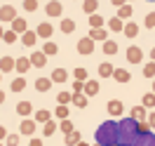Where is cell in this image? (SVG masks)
<instances>
[{
	"label": "cell",
	"mask_w": 155,
	"mask_h": 146,
	"mask_svg": "<svg viewBox=\"0 0 155 146\" xmlns=\"http://www.w3.org/2000/svg\"><path fill=\"white\" fill-rule=\"evenodd\" d=\"M139 123L134 118H120L117 120V146H134L139 139Z\"/></svg>",
	"instance_id": "cell-1"
},
{
	"label": "cell",
	"mask_w": 155,
	"mask_h": 146,
	"mask_svg": "<svg viewBox=\"0 0 155 146\" xmlns=\"http://www.w3.org/2000/svg\"><path fill=\"white\" fill-rule=\"evenodd\" d=\"M94 139H97V144H101V146L117 144V120L101 123V125L97 127V132H94Z\"/></svg>",
	"instance_id": "cell-2"
},
{
	"label": "cell",
	"mask_w": 155,
	"mask_h": 146,
	"mask_svg": "<svg viewBox=\"0 0 155 146\" xmlns=\"http://www.w3.org/2000/svg\"><path fill=\"white\" fill-rule=\"evenodd\" d=\"M141 59H143V49L132 45V47H127V61L129 64H141Z\"/></svg>",
	"instance_id": "cell-3"
},
{
	"label": "cell",
	"mask_w": 155,
	"mask_h": 146,
	"mask_svg": "<svg viewBox=\"0 0 155 146\" xmlns=\"http://www.w3.org/2000/svg\"><path fill=\"white\" fill-rule=\"evenodd\" d=\"M31 66H35V68H42V66H47V54L40 49V52H31Z\"/></svg>",
	"instance_id": "cell-4"
},
{
	"label": "cell",
	"mask_w": 155,
	"mask_h": 146,
	"mask_svg": "<svg viewBox=\"0 0 155 146\" xmlns=\"http://www.w3.org/2000/svg\"><path fill=\"white\" fill-rule=\"evenodd\" d=\"M78 52H80V54H92V52H94V40L89 38H80L78 40Z\"/></svg>",
	"instance_id": "cell-5"
},
{
	"label": "cell",
	"mask_w": 155,
	"mask_h": 146,
	"mask_svg": "<svg viewBox=\"0 0 155 146\" xmlns=\"http://www.w3.org/2000/svg\"><path fill=\"white\" fill-rule=\"evenodd\" d=\"M122 111H125V104H122V101H117V99H110V101H108V113L113 118H122Z\"/></svg>",
	"instance_id": "cell-6"
},
{
	"label": "cell",
	"mask_w": 155,
	"mask_h": 146,
	"mask_svg": "<svg viewBox=\"0 0 155 146\" xmlns=\"http://www.w3.org/2000/svg\"><path fill=\"white\" fill-rule=\"evenodd\" d=\"M17 19V10L12 5H2L0 7V21H14Z\"/></svg>",
	"instance_id": "cell-7"
},
{
	"label": "cell",
	"mask_w": 155,
	"mask_h": 146,
	"mask_svg": "<svg viewBox=\"0 0 155 146\" xmlns=\"http://www.w3.org/2000/svg\"><path fill=\"white\" fill-rule=\"evenodd\" d=\"M134 146H155V132H143V134H139V139L134 141Z\"/></svg>",
	"instance_id": "cell-8"
},
{
	"label": "cell",
	"mask_w": 155,
	"mask_h": 146,
	"mask_svg": "<svg viewBox=\"0 0 155 146\" xmlns=\"http://www.w3.org/2000/svg\"><path fill=\"white\" fill-rule=\"evenodd\" d=\"M19 132H21V134L33 137V134H35V123L28 120V118H24V120H21V125H19Z\"/></svg>",
	"instance_id": "cell-9"
},
{
	"label": "cell",
	"mask_w": 155,
	"mask_h": 146,
	"mask_svg": "<svg viewBox=\"0 0 155 146\" xmlns=\"http://www.w3.org/2000/svg\"><path fill=\"white\" fill-rule=\"evenodd\" d=\"M45 12H47V17H61V2L49 0L47 5H45Z\"/></svg>",
	"instance_id": "cell-10"
},
{
	"label": "cell",
	"mask_w": 155,
	"mask_h": 146,
	"mask_svg": "<svg viewBox=\"0 0 155 146\" xmlns=\"http://www.w3.org/2000/svg\"><path fill=\"white\" fill-rule=\"evenodd\" d=\"M35 40H38V33H35V31H26V33H21V45H24V47H33Z\"/></svg>",
	"instance_id": "cell-11"
},
{
	"label": "cell",
	"mask_w": 155,
	"mask_h": 146,
	"mask_svg": "<svg viewBox=\"0 0 155 146\" xmlns=\"http://www.w3.org/2000/svg\"><path fill=\"white\" fill-rule=\"evenodd\" d=\"M89 38L94 40V42H97V40L99 42H106L108 40V29H92L89 31Z\"/></svg>",
	"instance_id": "cell-12"
},
{
	"label": "cell",
	"mask_w": 155,
	"mask_h": 146,
	"mask_svg": "<svg viewBox=\"0 0 155 146\" xmlns=\"http://www.w3.org/2000/svg\"><path fill=\"white\" fill-rule=\"evenodd\" d=\"M14 66H17V59H12V57L0 59V73H10V71H14Z\"/></svg>",
	"instance_id": "cell-13"
},
{
	"label": "cell",
	"mask_w": 155,
	"mask_h": 146,
	"mask_svg": "<svg viewBox=\"0 0 155 146\" xmlns=\"http://www.w3.org/2000/svg\"><path fill=\"white\" fill-rule=\"evenodd\" d=\"M52 24H49V21H42V24H40L38 26V31H35V33H38V38H45V40H49V36H52Z\"/></svg>",
	"instance_id": "cell-14"
},
{
	"label": "cell",
	"mask_w": 155,
	"mask_h": 146,
	"mask_svg": "<svg viewBox=\"0 0 155 146\" xmlns=\"http://www.w3.org/2000/svg\"><path fill=\"white\" fill-rule=\"evenodd\" d=\"M17 113H19L21 118H28L31 113H33V104H31V101H19V104H17Z\"/></svg>",
	"instance_id": "cell-15"
},
{
	"label": "cell",
	"mask_w": 155,
	"mask_h": 146,
	"mask_svg": "<svg viewBox=\"0 0 155 146\" xmlns=\"http://www.w3.org/2000/svg\"><path fill=\"white\" fill-rule=\"evenodd\" d=\"M28 68H31V59H28V57H19V59H17L14 71H19L21 76H24V73H28Z\"/></svg>",
	"instance_id": "cell-16"
},
{
	"label": "cell",
	"mask_w": 155,
	"mask_h": 146,
	"mask_svg": "<svg viewBox=\"0 0 155 146\" xmlns=\"http://www.w3.org/2000/svg\"><path fill=\"white\" fill-rule=\"evenodd\" d=\"M66 78H68V71L66 68H54L52 71V83H66Z\"/></svg>",
	"instance_id": "cell-17"
},
{
	"label": "cell",
	"mask_w": 155,
	"mask_h": 146,
	"mask_svg": "<svg viewBox=\"0 0 155 146\" xmlns=\"http://www.w3.org/2000/svg\"><path fill=\"white\" fill-rule=\"evenodd\" d=\"M97 10H99V0H85V2H82V12L89 14V17L97 14Z\"/></svg>",
	"instance_id": "cell-18"
},
{
	"label": "cell",
	"mask_w": 155,
	"mask_h": 146,
	"mask_svg": "<svg viewBox=\"0 0 155 146\" xmlns=\"http://www.w3.org/2000/svg\"><path fill=\"white\" fill-rule=\"evenodd\" d=\"M12 31L19 33V36H21V33H26V31H28V29H26V19H24V17H17V19L12 21Z\"/></svg>",
	"instance_id": "cell-19"
},
{
	"label": "cell",
	"mask_w": 155,
	"mask_h": 146,
	"mask_svg": "<svg viewBox=\"0 0 155 146\" xmlns=\"http://www.w3.org/2000/svg\"><path fill=\"white\" fill-rule=\"evenodd\" d=\"M113 64H108V61H104V64H99V76L101 78H113Z\"/></svg>",
	"instance_id": "cell-20"
},
{
	"label": "cell",
	"mask_w": 155,
	"mask_h": 146,
	"mask_svg": "<svg viewBox=\"0 0 155 146\" xmlns=\"http://www.w3.org/2000/svg\"><path fill=\"white\" fill-rule=\"evenodd\" d=\"M35 90L38 92H49L52 90V78H38L35 80Z\"/></svg>",
	"instance_id": "cell-21"
},
{
	"label": "cell",
	"mask_w": 155,
	"mask_h": 146,
	"mask_svg": "<svg viewBox=\"0 0 155 146\" xmlns=\"http://www.w3.org/2000/svg\"><path fill=\"white\" fill-rule=\"evenodd\" d=\"M129 118H134L136 123L146 120V118H148V113H146V106H134V108H132V116H129Z\"/></svg>",
	"instance_id": "cell-22"
},
{
	"label": "cell",
	"mask_w": 155,
	"mask_h": 146,
	"mask_svg": "<svg viewBox=\"0 0 155 146\" xmlns=\"http://www.w3.org/2000/svg\"><path fill=\"white\" fill-rule=\"evenodd\" d=\"M113 78H115L117 83H129L132 76H129V71H127V68H115V71H113Z\"/></svg>",
	"instance_id": "cell-23"
},
{
	"label": "cell",
	"mask_w": 155,
	"mask_h": 146,
	"mask_svg": "<svg viewBox=\"0 0 155 146\" xmlns=\"http://www.w3.org/2000/svg\"><path fill=\"white\" fill-rule=\"evenodd\" d=\"M122 33H125L127 38H136V36H139V26H136L134 21H129V24H125V31H122Z\"/></svg>",
	"instance_id": "cell-24"
},
{
	"label": "cell",
	"mask_w": 155,
	"mask_h": 146,
	"mask_svg": "<svg viewBox=\"0 0 155 146\" xmlns=\"http://www.w3.org/2000/svg\"><path fill=\"white\" fill-rule=\"evenodd\" d=\"M42 52H45L47 57H52V54H57V52H59V45H57V42H52V40H45V45H42Z\"/></svg>",
	"instance_id": "cell-25"
},
{
	"label": "cell",
	"mask_w": 155,
	"mask_h": 146,
	"mask_svg": "<svg viewBox=\"0 0 155 146\" xmlns=\"http://www.w3.org/2000/svg\"><path fill=\"white\" fill-rule=\"evenodd\" d=\"M97 92H99V83L97 80H87V83H85V94H87V97H94Z\"/></svg>",
	"instance_id": "cell-26"
},
{
	"label": "cell",
	"mask_w": 155,
	"mask_h": 146,
	"mask_svg": "<svg viewBox=\"0 0 155 146\" xmlns=\"http://www.w3.org/2000/svg\"><path fill=\"white\" fill-rule=\"evenodd\" d=\"M64 144L66 146H78L80 144V132H71V134L64 137Z\"/></svg>",
	"instance_id": "cell-27"
},
{
	"label": "cell",
	"mask_w": 155,
	"mask_h": 146,
	"mask_svg": "<svg viewBox=\"0 0 155 146\" xmlns=\"http://www.w3.org/2000/svg\"><path fill=\"white\" fill-rule=\"evenodd\" d=\"M57 101H59V104H64V106H66V104H73V92H66V90H64V92H59V94H57Z\"/></svg>",
	"instance_id": "cell-28"
},
{
	"label": "cell",
	"mask_w": 155,
	"mask_h": 146,
	"mask_svg": "<svg viewBox=\"0 0 155 146\" xmlns=\"http://www.w3.org/2000/svg\"><path fill=\"white\" fill-rule=\"evenodd\" d=\"M108 29L110 31H125V24L120 17H113V19H108Z\"/></svg>",
	"instance_id": "cell-29"
},
{
	"label": "cell",
	"mask_w": 155,
	"mask_h": 146,
	"mask_svg": "<svg viewBox=\"0 0 155 146\" xmlns=\"http://www.w3.org/2000/svg\"><path fill=\"white\" fill-rule=\"evenodd\" d=\"M87 94H85V92H80V94H73V104H75V106H80V108H85L87 106Z\"/></svg>",
	"instance_id": "cell-30"
},
{
	"label": "cell",
	"mask_w": 155,
	"mask_h": 146,
	"mask_svg": "<svg viewBox=\"0 0 155 146\" xmlns=\"http://www.w3.org/2000/svg\"><path fill=\"white\" fill-rule=\"evenodd\" d=\"M59 29L64 31V33H73V31H75V21L73 19H61V26H59Z\"/></svg>",
	"instance_id": "cell-31"
},
{
	"label": "cell",
	"mask_w": 155,
	"mask_h": 146,
	"mask_svg": "<svg viewBox=\"0 0 155 146\" xmlns=\"http://www.w3.org/2000/svg\"><path fill=\"white\" fill-rule=\"evenodd\" d=\"M35 120H38V123H49V120H52V113H49L47 108H40L38 113H35Z\"/></svg>",
	"instance_id": "cell-32"
},
{
	"label": "cell",
	"mask_w": 155,
	"mask_h": 146,
	"mask_svg": "<svg viewBox=\"0 0 155 146\" xmlns=\"http://www.w3.org/2000/svg\"><path fill=\"white\" fill-rule=\"evenodd\" d=\"M115 17H120V19H129V17H132V5H122V7H117Z\"/></svg>",
	"instance_id": "cell-33"
},
{
	"label": "cell",
	"mask_w": 155,
	"mask_h": 146,
	"mask_svg": "<svg viewBox=\"0 0 155 146\" xmlns=\"http://www.w3.org/2000/svg\"><path fill=\"white\" fill-rule=\"evenodd\" d=\"M73 76H75V80H80V83H87V68H82V66H78L75 71H73Z\"/></svg>",
	"instance_id": "cell-34"
},
{
	"label": "cell",
	"mask_w": 155,
	"mask_h": 146,
	"mask_svg": "<svg viewBox=\"0 0 155 146\" xmlns=\"http://www.w3.org/2000/svg\"><path fill=\"white\" fill-rule=\"evenodd\" d=\"M59 130H61V132H64V137L66 134H71V132H75V130H73V123H71V120H61V123H59Z\"/></svg>",
	"instance_id": "cell-35"
},
{
	"label": "cell",
	"mask_w": 155,
	"mask_h": 146,
	"mask_svg": "<svg viewBox=\"0 0 155 146\" xmlns=\"http://www.w3.org/2000/svg\"><path fill=\"white\" fill-rule=\"evenodd\" d=\"M57 130H59V125H57V123H52V120L42 125V132H45V137H52L54 132H57Z\"/></svg>",
	"instance_id": "cell-36"
},
{
	"label": "cell",
	"mask_w": 155,
	"mask_h": 146,
	"mask_svg": "<svg viewBox=\"0 0 155 146\" xmlns=\"http://www.w3.org/2000/svg\"><path fill=\"white\" fill-rule=\"evenodd\" d=\"M54 116H57L59 120H66V118H68V106H64V104H59V106L54 108Z\"/></svg>",
	"instance_id": "cell-37"
},
{
	"label": "cell",
	"mask_w": 155,
	"mask_h": 146,
	"mask_svg": "<svg viewBox=\"0 0 155 146\" xmlns=\"http://www.w3.org/2000/svg\"><path fill=\"white\" fill-rule=\"evenodd\" d=\"M89 26H92V29H101V26H104V17H101V14H92V17H89Z\"/></svg>",
	"instance_id": "cell-38"
},
{
	"label": "cell",
	"mask_w": 155,
	"mask_h": 146,
	"mask_svg": "<svg viewBox=\"0 0 155 146\" xmlns=\"http://www.w3.org/2000/svg\"><path fill=\"white\" fill-rule=\"evenodd\" d=\"M24 87H26V80H24V76L14 78V83H12V92H21Z\"/></svg>",
	"instance_id": "cell-39"
},
{
	"label": "cell",
	"mask_w": 155,
	"mask_h": 146,
	"mask_svg": "<svg viewBox=\"0 0 155 146\" xmlns=\"http://www.w3.org/2000/svg\"><path fill=\"white\" fill-rule=\"evenodd\" d=\"M143 76H146V78H150V80H155V61H150V64H146V66H143Z\"/></svg>",
	"instance_id": "cell-40"
},
{
	"label": "cell",
	"mask_w": 155,
	"mask_h": 146,
	"mask_svg": "<svg viewBox=\"0 0 155 146\" xmlns=\"http://www.w3.org/2000/svg\"><path fill=\"white\" fill-rule=\"evenodd\" d=\"M2 40H5L7 45H12V42H17V40H19V33H14V31H5Z\"/></svg>",
	"instance_id": "cell-41"
},
{
	"label": "cell",
	"mask_w": 155,
	"mask_h": 146,
	"mask_svg": "<svg viewBox=\"0 0 155 146\" xmlns=\"http://www.w3.org/2000/svg\"><path fill=\"white\" fill-rule=\"evenodd\" d=\"M104 52H106V54H115V52H117V42L106 40V42H104Z\"/></svg>",
	"instance_id": "cell-42"
},
{
	"label": "cell",
	"mask_w": 155,
	"mask_h": 146,
	"mask_svg": "<svg viewBox=\"0 0 155 146\" xmlns=\"http://www.w3.org/2000/svg\"><path fill=\"white\" fill-rule=\"evenodd\" d=\"M141 101H143L141 106H155V94H153V92H148V94H143Z\"/></svg>",
	"instance_id": "cell-43"
},
{
	"label": "cell",
	"mask_w": 155,
	"mask_h": 146,
	"mask_svg": "<svg viewBox=\"0 0 155 146\" xmlns=\"http://www.w3.org/2000/svg\"><path fill=\"white\" fill-rule=\"evenodd\" d=\"M24 10L26 12H35L38 10V0H24Z\"/></svg>",
	"instance_id": "cell-44"
},
{
	"label": "cell",
	"mask_w": 155,
	"mask_h": 146,
	"mask_svg": "<svg viewBox=\"0 0 155 146\" xmlns=\"http://www.w3.org/2000/svg\"><path fill=\"white\" fill-rule=\"evenodd\" d=\"M5 146H19V134H7Z\"/></svg>",
	"instance_id": "cell-45"
},
{
	"label": "cell",
	"mask_w": 155,
	"mask_h": 146,
	"mask_svg": "<svg viewBox=\"0 0 155 146\" xmlns=\"http://www.w3.org/2000/svg\"><path fill=\"white\" fill-rule=\"evenodd\" d=\"M146 29H155V12H150V14H146Z\"/></svg>",
	"instance_id": "cell-46"
},
{
	"label": "cell",
	"mask_w": 155,
	"mask_h": 146,
	"mask_svg": "<svg viewBox=\"0 0 155 146\" xmlns=\"http://www.w3.org/2000/svg\"><path fill=\"white\" fill-rule=\"evenodd\" d=\"M80 92H85V83L75 80V83H73V94H80Z\"/></svg>",
	"instance_id": "cell-47"
},
{
	"label": "cell",
	"mask_w": 155,
	"mask_h": 146,
	"mask_svg": "<svg viewBox=\"0 0 155 146\" xmlns=\"http://www.w3.org/2000/svg\"><path fill=\"white\" fill-rule=\"evenodd\" d=\"M139 132H141V134H143V132H153L150 125H148V120H141V123H139Z\"/></svg>",
	"instance_id": "cell-48"
},
{
	"label": "cell",
	"mask_w": 155,
	"mask_h": 146,
	"mask_svg": "<svg viewBox=\"0 0 155 146\" xmlns=\"http://www.w3.org/2000/svg\"><path fill=\"white\" fill-rule=\"evenodd\" d=\"M148 120V125H150V130H155V113H150V116L146 118Z\"/></svg>",
	"instance_id": "cell-49"
},
{
	"label": "cell",
	"mask_w": 155,
	"mask_h": 146,
	"mask_svg": "<svg viewBox=\"0 0 155 146\" xmlns=\"http://www.w3.org/2000/svg\"><path fill=\"white\" fill-rule=\"evenodd\" d=\"M5 139H7V130L0 125V141H5Z\"/></svg>",
	"instance_id": "cell-50"
},
{
	"label": "cell",
	"mask_w": 155,
	"mask_h": 146,
	"mask_svg": "<svg viewBox=\"0 0 155 146\" xmlns=\"http://www.w3.org/2000/svg\"><path fill=\"white\" fill-rule=\"evenodd\" d=\"M110 2H113L115 7H122V5H127V0H110Z\"/></svg>",
	"instance_id": "cell-51"
},
{
	"label": "cell",
	"mask_w": 155,
	"mask_h": 146,
	"mask_svg": "<svg viewBox=\"0 0 155 146\" xmlns=\"http://www.w3.org/2000/svg\"><path fill=\"white\" fill-rule=\"evenodd\" d=\"M28 146H42V141H40V139H31Z\"/></svg>",
	"instance_id": "cell-52"
},
{
	"label": "cell",
	"mask_w": 155,
	"mask_h": 146,
	"mask_svg": "<svg viewBox=\"0 0 155 146\" xmlns=\"http://www.w3.org/2000/svg\"><path fill=\"white\" fill-rule=\"evenodd\" d=\"M2 101H5V92L0 90V104H2Z\"/></svg>",
	"instance_id": "cell-53"
},
{
	"label": "cell",
	"mask_w": 155,
	"mask_h": 146,
	"mask_svg": "<svg viewBox=\"0 0 155 146\" xmlns=\"http://www.w3.org/2000/svg\"><path fill=\"white\" fill-rule=\"evenodd\" d=\"M150 59H153V61H155V47L150 49Z\"/></svg>",
	"instance_id": "cell-54"
},
{
	"label": "cell",
	"mask_w": 155,
	"mask_h": 146,
	"mask_svg": "<svg viewBox=\"0 0 155 146\" xmlns=\"http://www.w3.org/2000/svg\"><path fill=\"white\" fill-rule=\"evenodd\" d=\"M2 36H5V31H2V29H0V40H2Z\"/></svg>",
	"instance_id": "cell-55"
},
{
	"label": "cell",
	"mask_w": 155,
	"mask_h": 146,
	"mask_svg": "<svg viewBox=\"0 0 155 146\" xmlns=\"http://www.w3.org/2000/svg\"><path fill=\"white\" fill-rule=\"evenodd\" d=\"M78 146H89V144H85V141H80V144H78Z\"/></svg>",
	"instance_id": "cell-56"
},
{
	"label": "cell",
	"mask_w": 155,
	"mask_h": 146,
	"mask_svg": "<svg viewBox=\"0 0 155 146\" xmlns=\"http://www.w3.org/2000/svg\"><path fill=\"white\" fill-rule=\"evenodd\" d=\"M153 94H155V80H153Z\"/></svg>",
	"instance_id": "cell-57"
},
{
	"label": "cell",
	"mask_w": 155,
	"mask_h": 146,
	"mask_svg": "<svg viewBox=\"0 0 155 146\" xmlns=\"http://www.w3.org/2000/svg\"><path fill=\"white\" fill-rule=\"evenodd\" d=\"M0 146H5V141H0Z\"/></svg>",
	"instance_id": "cell-58"
},
{
	"label": "cell",
	"mask_w": 155,
	"mask_h": 146,
	"mask_svg": "<svg viewBox=\"0 0 155 146\" xmlns=\"http://www.w3.org/2000/svg\"><path fill=\"white\" fill-rule=\"evenodd\" d=\"M0 78H2V73H0Z\"/></svg>",
	"instance_id": "cell-59"
},
{
	"label": "cell",
	"mask_w": 155,
	"mask_h": 146,
	"mask_svg": "<svg viewBox=\"0 0 155 146\" xmlns=\"http://www.w3.org/2000/svg\"><path fill=\"white\" fill-rule=\"evenodd\" d=\"M150 2H155V0H150Z\"/></svg>",
	"instance_id": "cell-60"
},
{
	"label": "cell",
	"mask_w": 155,
	"mask_h": 146,
	"mask_svg": "<svg viewBox=\"0 0 155 146\" xmlns=\"http://www.w3.org/2000/svg\"><path fill=\"white\" fill-rule=\"evenodd\" d=\"M113 146H117V144H113Z\"/></svg>",
	"instance_id": "cell-61"
}]
</instances>
